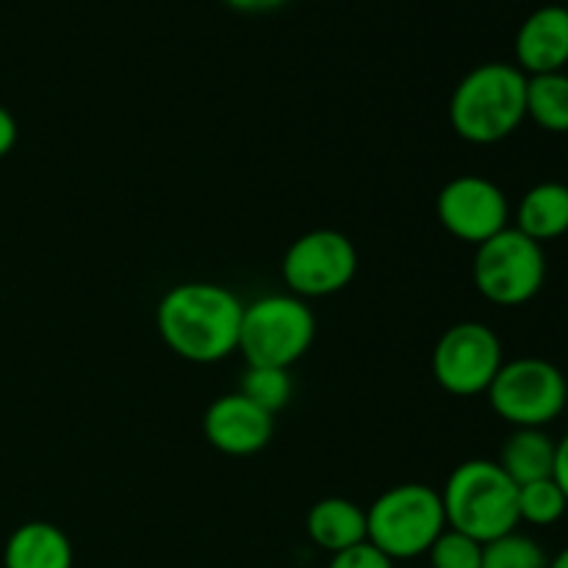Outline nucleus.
I'll use <instances>...</instances> for the list:
<instances>
[{"label": "nucleus", "instance_id": "obj_1", "mask_svg": "<svg viewBox=\"0 0 568 568\" xmlns=\"http://www.w3.org/2000/svg\"><path fill=\"white\" fill-rule=\"evenodd\" d=\"M244 303L222 283H178L155 308V327L170 353L189 364H220L239 353Z\"/></svg>", "mask_w": 568, "mask_h": 568}, {"label": "nucleus", "instance_id": "obj_2", "mask_svg": "<svg viewBox=\"0 0 568 568\" xmlns=\"http://www.w3.org/2000/svg\"><path fill=\"white\" fill-rule=\"evenodd\" d=\"M447 116L464 142H505L527 120V75L508 61L477 64L455 83Z\"/></svg>", "mask_w": 568, "mask_h": 568}, {"label": "nucleus", "instance_id": "obj_3", "mask_svg": "<svg viewBox=\"0 0 568 568\" xmlns=\"http://www.w3.org/2000/svg\"><path fill=\"white\" fill-rule=\"evenodd\" d=\"M444 516L449 530L491 544L516 532L519 521V486L497 460L471 458L449 471L442 488Z\"/></svg>", "mask_w": 568, "mask_h": 568}, {"label": "nucleus", "instance_id": "obj_4", "mask_svg": "<svg viewBox=\"0 0 568 568\" xmlns=\"http://www.w3.org/2000/svg\"><path fill=\"white\" fill-rule=\"evenodd\" d=\"M444 530H447V516H444L442 491L427 483L392 486L366 510V541L394 564L427 555Z\"/></svg>", "mask_w": 568, "mask_h": 568}, {"label": "nucleus", "instance_id": "obj_5", "mask_svg": "<svg viewBox=\"0 0 568 568\" xmlns=\"http://www.w3.org/2000/svg\"><path fill=\"white\" fill-rule=\"evenodd\" d=\"M316 338V316L297 294H264L244 305L239 353L247 366L292 369Z\"/></svg>", "mask_w": 568, "mask_h": 568}, {"label": "nucleus", "instance_id": "obj_6", "mask_svg": "<svg viewBox=\"0 0 568 568\" xmlns=\"http://www.w3.org/2000/svg\"><path fill=\"white\" fill-rule=\"evenodd\" d=\"M471 281L477 292L494 305L519 308L530 303L547 281L544 244L532 242L530 236L508 225L488 242L477 244Z\"/></svg>", "mask_w": 568, "mask_h": 568}, {"label": "nucleus", "instance_id": "obj_7", "mask_svg": "<svg viewBox=\"0 0 568 568\" xmlns=\"http://www.w3.org/2000/svg\"><path fill=\"white\" fill-rule=\"evenodd\" d=\"M488 405L510 427H547L568 405V381L547 358L505 361L488 386Z\"/></svg>", "mask_w": 568, "mask_h": 568}, {"label": "nucleus", "instance_id": "obj_8", "mask_svg": "<svg viewBox=\"0 0 568 568\" xmlns=\"http://www.w3.org/2000/svg\"><path fill=\"white\" fill-rule=\"evenodd\" d=\"M503 342L486 322H458L447 327L433 347V377L453 397L486 394L503 369Z\"/></svg>", "mask_w": 568, "mask_h": 568}, {"label": "nucleus", "instance_id": "obj_9", "mask_svg": "<svg viewBox=\"0 0 568 568\" xmlns=\"http://www.w3.org/2000/svg\"><path fill=\"white\" fill-rule=\"evenodd\" d=\"M281 275L297 297H331L344 292L358 275V250L342 231L316 227L288 244Z\"/></svg>", "mask_w": 568, "mask_h": 568}, {"label": "nucleus", "instance_id": "obj_10", "mask_svg": "<svg viewBox=\"0 0 568 568\" xmlns=\"http://www.w3.org/2000/svg\"><path fill=\"white\" fill-rule=\"evenodd\" d=\"M436 214L444 231L466 244H483L508 227V194L483 175H458L442 186Z\"/></svg>", "mask_w": 568, "mask_h": 568}, {"label": "nucleus", "instance_id": "obj_11", "mask_svg": "<svg viewBox=\"0 0 568 568\" xmlns=\"http://www.w3.org/2000/svg\"><path fill=\"white\" fill-rule=\"evenodd\" d=\"M205 442L231 458H250L270 447L275 436V416L266 414L244 394L231 392L216 397L203 416Z\"/></svg>", "mask_w": 568, "mask_h": 568}, {"label": "nucleus", "instance_id": "obj_12", "mask_svg": "<svg viewBox=\"0 0 568 568\" xmlns=\"http://www.w3.org/2000/svg\"><path fill=\"white\" fill-rule=\"evenodd\" d=\"M516 67L525 75L564 72L568 64V9L541 6L516 31Z\"/></svg>", "mask_w": 568, "mask_h": 568}, {"label": "nucleus", "instance_id": "obj_13", "mask_svg": "<svg viewBox=\"0 0 568 568\" xmlns=\"http://www.w3.org/2000/svg\"><path fill=\"white\" fill-rule=\"evenodd\" d=\"M72 541L50 521H26L11 532L3 549V568H72Z\"/></svg>", "mask_w": 568, "mask_h": 568}, {"label": "nucleus", "instance_id": "obj_14", "mask_svg": "<svg viewBox=\"0 0 568 568\" xmlns=\"http://www.w3.org/2000/svg\"><path fill=\"white\" fill-rule=\"evenodd\" d=\"M305 532L325 552L336 555L366 541V510L353 499L325 497L311 505Z\"/></svg>", "mask_w": 568, "mask_h": 568}, {"label": "nucleus", "instance_id": "obj_15", "mask_svg": "<svg viewBox=\"0 0 568 568\" xmlns=\"http://www.w3.org/2000/svg\"><path fill=\"white\" fill-rule=\"evenodd\" d=\"M516 231L532 242L547 244L568 233V186L560 181H541L521 194L516 205Z\"/></svg>", "mask_w": 568, "mask_h": 568}, {"label": "nucleus", "instance_id": "obj_16", "mask_svg": "<svg viewBox=\"0 0 568 568\" xmlns=\"http://www.w3.org/2000/svg\"><path fill=\"white\" fill-rule=\"evenodd\" d=\"M555 453H558V442L547 436V430L514 427V433L505 438L503 449H499L497 464L503 466V471L516 486H527V483L552 477Z\"/></svg>", "mask_w": 568, "mask_h": 568}, {"label": "nucleus", "instance_id": "obj_17", "mask_svg": "<svg viewBox=\"0 0 568 568\" xmlns=\"http://www.w3.org/2000/svg\"><path fill=\"white\" fill-rule=\"evenodd\" d=\"M527 116L547 133H568V75H527Z\"/></svg>", "mask_w": 568, "mask_h": 568}, {"label": "nucleus", "instance_id": "obj_18", "mask_svg": "<svg viewBox=\"0 0 568 568\" xmlns=\"http://www.w3.org/2000/svg\"><path fill=\"white\" fill-rule=\"evenodd\" d=\"M239 394L264 408L266 414L275 416L277 410L292 403L294 381L288 369H275V366H247L239 383Z\"/></svg>", "mask_w": 568, "mask_h": 568}, {"label": "nucleus", "instance_id": "obj_19", "mask_svg": "<svg viewBox=\"0 0 568 568\" xmlns=\"http://www.w3.org/2000/svg\"><path fill=\"white\" fill-rule=\"evenodd\" d=\"M566 510L568 499L555 477L519 486V521L532 527H552L564 519Z\"/></svg>", "mask_w": 568, "mask_h": 568}, {"label": "nucleus", "instance_id": "obj_20", "mask_svg": "<svg viewBox=\"0 0 568 568\" xmlns=\"http://www.w3.org/2000/svg\"><path fill=\"white\" fill-rule=\"evenodd\" d=\"M483 568H549V555L536 538L508 532L483 547Z\"/></svg>", "mask_w": 568, "mask_h": 568}, {"label": "nucleus", "instance_id": "obj_21", "mask_svg": "<svg viewBox=\"0 0 568 568\" xmlns=\"http://www.w3.org/2000/svg\"><path fill=\"white\" fill-rule=\"evenodd\" d=\"M483 547L486 544L447 527L427 549V560L430 568H483Z\"/></svg>", "mask_w": 568, "mask_h": 568}, {"label": "nucleus", "instance_id": "obj_22", "mask_svg": "<svg viewBox=\"0 0 568 568\" xmlns=\"http://www.w3.org/2000/svg\"><path fill=\"white\" fill-rule=\"evenodd\" d=\"M327 568H394V560L386 558L377 547H372L369 541H364L344 549V552L331 555Z\"/></svg>", "mask_w": 568, "mask_h": 568}, {"label": "nucleus", "instance_id": "obj_23", "mask_svg": "<svg viewBox=\"0 0 568 568\" xmlns=\"http://www.w3.org/2000/svg\"><path fill=\"white\" fill-rule=\"evenodd\" d=\"M17 136H20V128H17L14 114L6 105H0V159H6L14 150Z\"/></svg>", "mask_w": 568, "mask_h": 568}, {"label": "nucleus", "instance_id": "obj_24", "mask_svg": "<svg viewBox=\"0 0 568 568\" xmlns=\"http://www.w3.org/2000/svg\"><path fill=\"white\" fill-rule=\"evenodd\" d=\"M225 6H231L233 11H242V14H266V11L281 9L288 0H222Z\"/></svg>", "mask_w": 568, "mask_h": 568}, {"label": "nucleus", "instance_id": "obj_25", "mask_svg": "<svg viewBox=\"0 0 568 568\" xmlns=\"http://www.w3.org/2000/svg\"><path fill=\"white\" fill-rule=\"evenodd\" d=\"M555 483L560 486V491L566 494L568 499V433L558 442V453H555Z\"/></svg>", "mask_w": 568, "mask_h": 568}, {"label": "nucleus", "instance_id": "obj_26", "mask_svg": "<svg viewBox=\"0 0 568 568\" xmlns=\"http://www.w3.org/2000/svg\"><path fill=\"white\" fill-rule=\"evenodd\" d=\"M549 568H568V547L560 549L555 558H549Z\"/></svg>", "mask_w": 568, "mask_h": 568}]
</instances>
